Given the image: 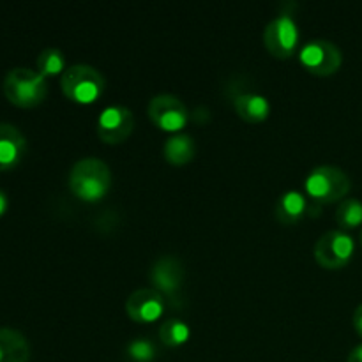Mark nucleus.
Instances as JSON below:
<instances>
[{"mask_svg":"<svg viewBox=\"0 0 362 362\" xmlns=\"http://www.w3.org/2000/svg\"><path fill=\"white\" fill-rule=\"evenodd\" d=\"M112 170L103 159L87 156L78 159L69 172V187L80 200L99 202L112 189Z\"/></svg>","mask_w":362,"mask_h":362,"instance_id":"1","label":"nucleus"},{"mask_svg":"<svg viewBox=\"0 0 362 362\" xmlns=\"http://www.w3.org/2000/svg\"><path fill=\"white\" fill-rule=\"evenodd\" d=\"M67 69L66 57L59 48H45L37 57V71L42 76H53V74H62Z\"/></svg>","mask_w":362,"mask_h":362,"instance_id":"19","label":"nucleus"},{"mask_svg":"<svg viewBox=\"0 0 362 362\" xmlns=\"http://www.w3.org/2000/svg\"><path fill=\"white\" fill-rule=\"evenodd\" d=\"M27 152V138L14 124L0 122V172L16 168Z\"/></svg>","mask_w":362,"mask_h":362,"instance_id":"12","label":"nucleus"},{"mask_svg":"<svg viewBox=\"0 0 362 362\" xmlns=\"http://www.w3.org/2000/svg\"><path fill=\"white\" fill-rule=\"evenodd\" d=\"M9 209V198H7V193L4 189H0V218L7 212Z\"/></svg>","mask_w":362,"mask_h":362,"instance_id":"23","label":"nucleus"},{"mask_svg":"<svg viewBox=\"0 0 362 362\" xmlns=\"http://www.w3.org/2000/svg\"><path fill=\"white\" fill-rule=\"evenodd\" d=\"M354 329H356L357 334L362 338V304L356 308V311H354Z\"/></svg>","mask_w":362,"mask_h":362,"instance_id":"21","label":"nucleus"},{"mask_svg":"<svg viewBox=\"0 0 362 362\" xmlns=\"http://www.w3.org/2000/svg\"><path fill=\"white\" fill-rule=\"evenodd\" d=\"M336 221L341 230H352L362 226V202L359 198H343L338 204Z\"/></svg>","mask_w":362,"mask_h":362,"instance_id":"18","label":"nucleus"},{"mask_svg":"<svg viewBox=\"0 0 362 362\" xmlns=\"http://www.w3.org/2000/svg\"><path fill=\"white\" fill-rule=\"evenodd\" d=\"M127 356L136 362H151L156 357V349L154 341H151L148 338H134L127 343L126 346Z\"/></svg>","mask_w":362,"mask_h":362,"instance_id":"20","label":"nucleus"},{"mask_svg":"<svg viewBox=\"0 0 362 362\" xmlns=\"http://www.w3.org/2000/svg\"><path fill=\"white\" fill-rule=\"evenodd\" d=\"M4 94L13 105L32 108L41 105L48 95V81L30 67H13L4 78Z\"/></svg>","mask_w":362,"mask_h":362,"instance_id":"2","label":"nucleus"},{"mask_svg":"<svg viewBox=\"0 0 362 362\" xmlns=\"http://www.w3.org/2000/svg\"><path fill=\"white\" fill-rule=\"evenodd\" d=\"M308 194L313 200L331 204V202H341L349 194L352 182L346 175L345 170L334 165H320L310 170L304 180Z\"/></svg>","mask_w":362,"mask_h":362,"instance_id":"4","label":"nucleus"},{"mask_svg":"<svg viewBox=\"0 0 362 362\" xmlns=\"http://www.w3.org/2000/svg\"><path fill=\"white\" fill-rule=\"evenodd\" d=\"M233 106L247 122H260L271 113V101L260 92H240L233 98Z\"/></svg>","mask_w":362,"mask_h":362,"instance_id":"14","label":"nucleus"},{"mask_svg":"<svg viewBox=\"0 0 362 362\" xmlns=\"http://www.w3.org/2000/svg\"><path fill=\"white\" fill-rule=\"evenodd\" d=\"M106 80L98 67L90 64H71L60 76V87L69 99L76 103H94L105 90Z\"/></svg>","mask_w":362,"mask_h":362,"instance_id":"3","label":"nucleus"},{"mask_svg":"<svg viewBox=\"0 0 362 362\" xmlns=\"http://www.w3.org/2000/svg\"><path fill=\"white\" fill-rule=\"evenodd\" d=\"M151 279L156 290L166 296H177L184 285V265L175 255H161L151 269Z\"/></svg>","mask_w":362,"mask_h":362,"instance_id":"11","label":"nucleus"},{"mask_svg":"<svg viewBox=\"0 0 362 362\" xmlns=\"http://www.w3.org/2000/svg\"><path fill=\"white\" fill-rule=\"evenodd\" d=\"M147 112L156 126L170 131V133H180V129L186 126L187 117H189L186 103L179 95L170 94V92L156 94L148 101Z\"/></svg>","mask_w":362,"mask_h":362,"instance_id":"8","label":"nucleus"},{"mask_svg":"<svg viewBox=\"0 0 362 362\" xmlns=\"http://www.w3.org/2000/svg\"><path fill=\"white\" fill-rule=\"evenodd\" d=\"M299 60L313 74L329 76L339 69L343 55L341 49L329 39H311L300 46Z\"/></svg>","mask_w":362,"mask_h":362,"instance_id":"7","label":"nucleus"},{"mask_svg":"<svg viewBox=\"0 0 362 362\" xmlns=\"http://www.w3.org/2000/svg\"><path fill=\"white\" fill-rule=\"evenodd\" d=\"M356 240L346 230L332 228L318 237L315 244V258L325 269H341L352 260Z\"/></svg>","mask_w":362,"mask_h":362,"instance_id":"5","label":"nucleus"},{"mask_svg":"<svg viewBox=\"0 0 362 362\" xmlns=\"http://www.w3.org/2000/svg\"><path fill=\"white\" fill-rule=\"evenodd\" d=\"M30 343L18 329L0 327V362H28Z\"/></svg>","mask_w":362,"mask_h":362,"instance_id":"13","label":"nucleus"},{"mask_svg":"<svg viewBox=\"0 0 362 362\" xmlns=\"http://www.w3.org/2000/svg\"><path fill=\"white\" fill-rule=\"evenodd\" d=\"M299 25L290 13H281L272 18L264 30L265 48L279 59L293 55L299 46Z\"/></svg>","mask_w":362,"mask_h":362,"instance_id":"6","label":"nucleus"},{"mask_svg":"<svg viewBox=\"0 0 362 362\" xmlns=\"http://www.w3.org/2000/svg\"><path fill=\"white\" fill-rule=\"evenodd\" d=\"M194 152H197V144H194L193 136L182 133V131L166 138L165 145H163V154L173 165H184V163L191 161Z\"/></svg>","mask_w":362,"mask_h":362,"instance_id":"16","label":"nucleus"},{"mask_svg":"<svg viewBox=\"0 0 362 362\" xmlns=\"http://www.w3.org/2000/svg\"><path fill=\"white\" fill-rule=\"evenodd\" d=\"M346 362H362V343H359L357 346H354L352 352H350L349 361Z\"/></svg>","mask_w":362,"mask_h":362,"instance_id":"22","label":"nucleus"},{"mask_svg":"<svg viewBox=\"0 0 362 362\" xmlns=\"http://www.w3.org/2000/svg\"><path fill=\"white\" fill-rule=\"evenodd\" d=\"M166 299L156 288H136L126 299V311L136 322H156L165 313Z\"/></svg>","mask_w":362,"mask_h":362,"instance_id":"10","label":"nucleus"},{"mask_svg":"<svg viewBox=\"0 0 362 362\" xmlns=\"http://www.w3.org/2000/svg\"><path fill=\"white\" fill-rule=\"evenodd\" d=\"M359 240H361V246H362V228H361V235H359Z\"/></svg>","mask_w":362,"mask_h":362,"instance_id":"24","label":"nucleus"},{"mask_svg":"<svg viewBox=\"0 0 362 362\" xmlns=\"http://www.w3.org/2000/svg\"><path fill=\"white\" fill-rule=\"evenodd\" d=\"M134 126V115L129 106L108 105L99 112L95 120V131L106 144H120L131 134Z\"/></svg>","mask_w":362,"mask_h":362,"instance_id":"9","label":"nucleus"},{"mask_svg":"<svg viewBox=\"0 0 362 362\" xmlns=\"http://www.w3.org/2000/svg\"><path fill=\"white\" fill-rule=\"evenodd\" d=\"M310 209L306 194L299 189H286L279 194L278 204H276V216L283 223H296L304 218Z\"/></svg>","mask_w":362,"mask_h":362,"instance_id":"15","label":"nucleus"},{"mask_svg":"<svg viewBox=\"0 0 362 362\" xmlns=\"http://www.w3.org/2000/svg\"><path fill=\"white\" fill-rule=\"evenodd\" d=\"M191 327L182 318H168L159 327V338L170 346H179L189 339Z\"/></svg>","mask_w":362,"mask_h":362,"instance_id":"17","label":"nucleus"}]
</instances>
